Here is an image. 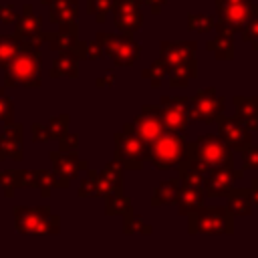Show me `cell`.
<instances>
[{"mask_svg":"<svg viewBox=\"0 0 258 258\" xmlns=\"http://www.w3.org/2000/svg\"><path fill=\"white\" fill-rule=\"evenodd\" d=\"M179 165L191 167L196 171L220 169L230 165V149L218 135H202L187 145L185 157Z\"/></svg>","mask_w":258,"mask_h":258,"instance_id":"1","label":"cell"},{"mask_svg":"<svg viewBox=\"0 0 258 258\" xmlns=\"http://www.w3.org/2000/svg\"><path fill=\"white\" fill-rule=\"evenodd\" d=\"M40 62H42V54H40L38 48L20 46L18 54L6 67L4 87L10 89V87H16V85H22L26 89H38L42 85V81H40Z\"/></svg>","mask_w":258,"mask_h":258,"instance_id":"2","label":"cell"},{"mask_svg":"<svg viewBox=\"0 0 258 258\" xmlns=\"http://www.w3.org/2000/svg\"><path fill=\"white\" fill-rule=\"evenodd\" d=\"M185 139L181 133L175 131H163L155 141L147 145L145 157L157 167V169H169L173 165H179L185 157Z\"/></svg>","mask_w":258,"mask_h":258,"instance_id":"3","label":"cell"},{"mask_svg":"<svg viewBox=\"0 0 258 258\" xmlns=\"http://www.w3.org/2000/svg\"><path fill=\"white\" fill-rule=\"evenodd\" d=\"M147 145L137 135L133 123H125L123 131L115 133V159L129 169H141Z\"/></svg>","mask_w":258,"mask_h":258,"instance_id":"4","label":"cell"},{"mask_svg":"<svg viewBox=\"0 0 258 258\" xmlns=\"http://www.w3.org/2000/svg\"><path fill=\"white\" fill-rule=\"evenodd\" d=\"M97 38L103 42V50L113 60L115 67H131L137 62L141 54V46L133 40V34L97 32Z\"/></svg>","mask_w":258,"mask_h":258,"instance_id":"5","label":"cell"},{"mask_svg":"<svg viewBox=\"0 0 258 258\" xmlns=\"http://www.w3.org/2000/svg\"><path fill=\"white\" fill-rule=\"evenodd\" d=\"M216 10H218L216 26L234 32L238 28H244L252 20V14L258 12V6H254L250 0H216Z\"/></svg>","mask_w":258,"mask_h":258,"instance_id":"6","label":"cell"},{"mask_svg":"<svg viewBox=\"0 0 258 258\" xmlns=\"http://www.w3.org/2000/svg\"><path fill=\"white\" fill-rule=\"evenodd\" d=\"M224 111V99L218 97L214 87L200 89L196 97L189 101V119L202 121V123H214L222 117Z\"/></svg>","mask_w":258,"mask_h":258,"instance_id":"7","label":"cell"},{"mask_svg":"<svg viewBox=\"0 0 258 258\" xmlns=\"http://www.w3.org/2000/svg\"><path fill=\"white\" fill-rule=\"evenodd\" d=\"M159 58L169 67L171 71H179V69H189L196 67V42L189 40H163L159 44Z\"/></svg>","mask_w":258,"mask_h":258,"instance_id":"8","label":"cell"},{"mask_svg":"<svg viewBox=\"0 0 258 258\" xmlns=\"http://www.w3.org/2000/svg\"><path fill=\"white\" fill-rule=\"evenodd\" d=\"M161 117L165 131L185 133L189 121V101L185 97H161Z\"/></svg>","mask_w":258,"mask_h":258,"instance_id":"9","label":"cell"},{"mask_svg":"<svg viewBox=\"0 0 258 258\" xmlns=\"http://www.w3.org/2000/svg\"><path fill=\"white\" fill-rule=\"evenodd\" d=\"M141 4L143 0H113L111 10H113V22L117 30L125 34H133L143 18H141Z\"/></svg>","mask_w":258,"mask_h":258,"instance_id":"10","label":"cell"},{"mask_svg":"<svg viewBox=\"0 0 258 258\" xmlns=\"http://www.w3.org/2000/svg\"><path fill=\"white\" fill-rule=\"evenodd\" d=\"M133 127L137 131V135L145 141V145H149L151 141H155L163 131V117H161V107L159 105H145L141 109V113L135 117Z\"/></svg>","mask_w":258,"mask_h":258,"instance_id":"11","label":"cell"},{"mask_svg":"<svg viewBox=\"0 0 258 258\" xmlns=\"http://www.w3.org/2000/svg\"><path fill=\"white\" fill-rule=\"evenodd\" d=\"M46 42L50 46V50L60 52V54H71L75 56L79 62L87 58V40H81L77 34H62L58 30L54 32H46Z\"/></svg>","mask_w":258,"mask_h":258,"instance_id":"12","label":"cell"},{"mask_svg":"<svg viewBox=\"0 0 258 258\" xmlns=\"http://www.w3.org/2000/svg\"><path fill=\"white\" fill-rule=\"evenodd\" d=\"M24 127L22 123H6L4 131L0 133V159H16L20 161L24 155Z\"/></svg>","mask_w":258,"mask_h":258,"instance_id":"13","label":"cell"},{"mask_svg":"<svg viewBox=\"0 0 258 258\" xmlns=\"http://www.w3.org/2000/svg\"><path fill=\"white\" fill-rule=\"evenodd\" d=\"M38 32H42V20H40V16H36L32 12V6L30 4H24L22 6V14L14 20V32H12V36L18 42H22V40H26V38H30V36H34Z\"/></svg>","mask_w":258,"mask_h":258,"instance_id":"14","label":"cell"},{"mask_svg":"<svg viewBox=\"0 0 258 258\" xmlns=\"http://www.w3.org/2000/svg\"><path fill=\"white\" fill-rule=\"evenodd\" d=\"M220 139L230 147H246L250 145V131L236 119L220 117Z\"/></svg>","mask_w":258,"mask_h":258,"instance_id":"15","label":"cell"},{"mask_svg":"<svg viewBox=\"0 0 258 258\" xmlns=\"http://www.w3.org/2000/svg\"><path fill=\"white\" fill-rule=\"evenodd\" d=\"M50 159L54 163V171L64 175L67 179H73L77 177L79 169H85L87 163L79 159L77 151H71V153H62V151H50Z\"/></svg>","mask_w":258,"mask_h":258,"instance_id":"16","label":"cell"},{"mask_svg":"<svg viewBox=\"0 0 258 258\" xmlns=\"http://www.w3.org/2000/svg\"><path fill=\"white\" fill-rule=\"evenodd\" d=\"M48 8H50L48 20H50L52 24L64 26V24H73V22H77L79 0H54Z\"/></svg>","mask_w":258,"mask_h":258,"instance_id":"17","label":"cell"},{"mask_svg":"<svg viewBox=\"0 0 258 258\" xmlns=\"http://www.w3.org/2000/svg\"><path fill=\"white\" fill-rule=\"evenodd\" d=\"M50 79H60V77H71L75 79L79 75V60L71 54H58L52 64H50Z\"/></svg>","mask_w":258,"mask_h":258,"instance_id":"18","label":"cell"},{"mask_svg":"<svg viewBox=\"0 0 258 258\" xmlns=\"http://www.w3.org/2000/svg\"><path fill=\"white\" fill-rule=\"evenodd\" d=\"M99 179H101V187H103V194H111L113 189L119 191L121 189V163L117 159H113L111 163L105 165V169L99 173Z\"/></svg>","mask_w":258,"mask_h":258,"instance_id":"19","label":"cell"},{"mask_svg":"<svg viewBox=\"0 0 258 258\" xmlns=\"http://www.w3.org/2000/svg\"><path fill=\"white\" fill-rule=\"evenodd\" d=\"M208 50H212L218 58H232L234 56V40L230 30L218 28V36L208 42Z\"/></svg>","mask_w":258,"mask_h":258,"instance_id":"20","label":"cell"},{"mask_svg":"<svg viewBox=\"0 0 258 258\" xmlns=\"http://www.w3.org/2000/svg\"><path fill=\"white\" fill-rule=\"evenodd\" d=\"M238 117L242 119V125L248 129L258 127V99H236Z\"/></svg>","mask_w":258,"mask_h":258,"instance_id":"21","label":"cell"},{"mask_svg":"<svg viewBox=\"0 0 258 258\" xmlns=\"http://www.w3.org/2000/svg\"><path fill=\"white\" fill-rule=\"evenodd\" d=\"M20 44L12 34H0V67H8L12 58L18 54Z\"/></svg>","mask_w":258,"mask_h":258,"instance_id":"22","label":"cell"},{"mask_svg":"<svg viewBox=\"0 0 258 258\" xmlns=\"http://www.w3.org/2000/svg\"><path fill=\"white\" fill-rule=\"evenodd\" d=\"M141 77H143V79H147V81L151 83V87H159V85H161V81H163L165 77H169V67H167L161 58H157V60H155V62H151L147 69H143Z\"/></svg>","mask_w":258,"mask_h":258,"instance_id":"23","label":"cell"},{"mask_svg":"<svg viewBox=\"0 0 258 258\" xmlns=\"http://www.w3.org/2000/svg\"><path fill=\"white\" fill-rule=\"evenodd\" d=\"M228 183H230V173L226 171V167H220V169H214L212 175L208 177L206 189H208L212 196H216V194H220L224 187H228Z\"/></svg>","mask_w":258,"mask_h":258,"instance_id":"24","label":"cell"},{"mask_svg":"<svg viewBox=\"0 0 258 258\" xmlns=\"http://www.w3.org/2000/svg\"><path fill=\"white\" fill-rule=\"evenodd\" d=\"M69 123H71V117L67 115V113H62V115H56V117H50V121H48V133H50V139H60L62 135H67L69 131Z\"/></svg>","mask_w":258,"mask_h":258,"instance_id":"25","label":"cell"},{"mask_svg":"<svg viewBox=\"0 0 258 258\" xmlns=\"http://www.w3.org/2000/svg\"><path fill=\"white\" fill-rule=\"evenodd\" d=\"M111 4L113 0H87V12L95 16L97 22H105L107 20V14L111 10Z\"/></svg>","mask_w":258,"mask_h":258,"instance_id":"26","label":"cell"},{"mask_svg":"<svg viewBox=\"0 0 258 258\" xmlns=\"http://www.w3.org/2000/svg\"><path fill=\"white\" fill-rule=\"evenodd\" d=\"M101 194H103V187H101L99 175L95 171H89L87 179L79 187V196H101Z\"/></svg>","mask_w":258,"mask_h":258,"instance_id":"27","label":"cell"},{"mask_svg":"<svg viewBox=\"0 0 258 258\" xmlns=\"http://www.w3.org/2000/svg\"><path fill=\"white\" fill-rule=\"evenodd\" d=\"M214 24H216L214 18L212 16H206V14H189L187 16V26L194 32H208Z\"/></svg>","mask_w":258,"mask_h":258,"instance_id":"28","label":"cell"},{"mask_svg":"<svg viewBox=\"0 0 258 258\" xmlns=\"http://www.w3.org/2000/svg\"><path fill=\"white\" fill-rule=\"evenodd\" d=\"M175 196H177V183H175V181H167V183H163V185H159V187L155 189L153 204H165V202H171Z\"/></svg>","mask_w":258,"mask_h":258,"instance_id":"29","label":"cell"},{"mask_svg":"<svg viewBox=\"0 0 258 258\" xmlns=\"http://www.w3.org/2000/svg\"><path fill=\"white\" fill-rule=\"evenodd\" d=\"M107 210H109V214H113V212H131V202L125 198V196H121L119 191H111L109 194V198H107Z\"/></svg>","mask_w":258,"mask_h":258,"instance_id":"30","label":"cell"},{"mask_svg":"<svg viewBox=\"0 0 258 258\" xmlns=\"http://www.w3.org/2000/svg\"><path fill=\"white\" fill-rule=\"evenodd\" d=\"M14 121V103L6 97V91L0 87V123H12Z\"/></svg>","mask_w":258,"mask_h":258,"instance_id":"31","label":"cell"},{"mask_svg":"<svg viewBox=\"0 0 258 258\" xmlns=\"http://www.w3.org/2000/svg\"><path fill=\"white\" fill-rule=\"evenodd\" d=\"M30 137L34 143H44L50 139V133H48V127L42 125V123H32L30 125Z\"/></svg>","mask_w":258,"mask_h":258,"instance_id":"32","label":"cell"},{"mask_svg":"<svg viewBox=\"0 0 258 258\" xmlns=\"http://www.w3.org/2000/svg\"><path fill=\"white\" fill-rule=\"evenodd\" d=\"M58 141V151H62V153H71V151H77V145H79V137L75 135V133H67V135H62L60 139H56Z\"/></svg>","mask_w":258,"mask_h":258,"instance_id":"33","label":"cell"},{"mask_svg":"<svg viewBox=\"0 0 258 258\" xmlns=\"http://www.w3.org/2000/svg\"><path fill=\"white\" fill-rule=\"evenodd\" d=\"M244 38L258 48V16H252V20L244 26Z\"/></svg>","mask_w":258,"mask_h":258,"instance_id":"34","label":"cell"},{"mask_svg":"<svg viewBox=\"0 0 258 258\" xmlns=\"http://www.w3.org/2000/svg\"><path fill=\"white\" fill-rule=\"evenodd\" d=\"M105 54V50H103V42L95 36L89 44H87V58L89 60H97V58H101Z\"/></svg>","mask_w":258,"mask_h":258,"instance_id":"35","label":"cell"},{"mask_svg":"<svg viewBox=\"0 0 258 258\" xmlns=\"http://www.w3.org/2000/svg\"><path fill=\"white\" fill-rule=\"evenodd\" d=\"M34 177H36V185L40 187L42 196H48V189H50V173L48 171H42V169H34Z\"/></svg>","mask_w":258,"mask_h":258,"instance_id":"36","label":"cell"},{"mask_svg":"<svg viewBox=\"0 0 258 258\" xmlns=\"http://www.w3.org/2000/svg\"><path fill=\"white\" fill-rule=\"evenodd\" d=\"M0 185L4 187L6 196H12V189H14V185H16V179H14V171H12V169L0 171Z\"/></svg>","mask_w":258,"mask_h":258,"instance_id":"37","label":"cell"},{"mask_svg":"<svg viewBox=\"0 0 258 258\" xmlns=\"http://www.w3.org/2000/svg\"><path fill=\"white\" fill-rule=\"evenodd\" d=\"M14 20H16V12H14L12 4H0V22L14 24Z\"/></svg>","mask_w":258,"mask_h":258,"instance_id":"38","label":"cell"},{"mask_svg":"<svg viewBox=\"0 0 258 258\" xmlns=\"http://www.w3.org/2000/svg\"><path fill=\"white\" fill-rule=\"evenodd\" d=\"M95 85H97V87H113V85H115V75H113V73H107V75L99 77V79L95 81Z\"/></svg>","mask_w":258,"mask_h":258,"instance_id":"39","label":"cell"},{"mask_svg":"<svg viewBox=\"0 0 258 258\" xmlns=\"http://www.w3.org/2000/svg\"><path fill=\"white\" fill-rule=\"evenodd\" d=\"M167 0H143V4H147L149 6V10L153 12V14H157L161 8H163V4H165Z\"/></svg>","mask_w":258,"mask_h":258,"instance_id":"40","label":"cell"},{"mask_svg":"<svg viewBox=\"0 0 258 258\" xmlns=\"http://www.w3.org/2000/svg\"><path fill=\"white\" fill-rule=\"evenodd\" d=\"M58 32H62V34H77L79 32V26H77V22L64 24V26H58Z\"/></svg>","mask_w":258,"mask_h":258,"instance_id":"41","label":"cell"},{"mask_svg":"<svg viewBox=\"0 0 258 258\" xmlns=\"http://www.w3.org/2000/svg\"><path fill=\"white\" fill-rule=\"evenodd\" d=\"M40 2H42V4H44V6H50V4H52V2H54V0H40Z\"/></svg>","mask_w":258,"mask_h":258,"instance_id":"42","label":"cell"}]
</instances>
